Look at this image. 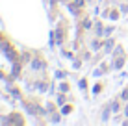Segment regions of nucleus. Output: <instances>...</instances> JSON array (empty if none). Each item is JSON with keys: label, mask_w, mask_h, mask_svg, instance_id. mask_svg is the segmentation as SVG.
Returning a JSON list of instances; mask_svg holds the SVG:
<instances>
[]
</instances>
